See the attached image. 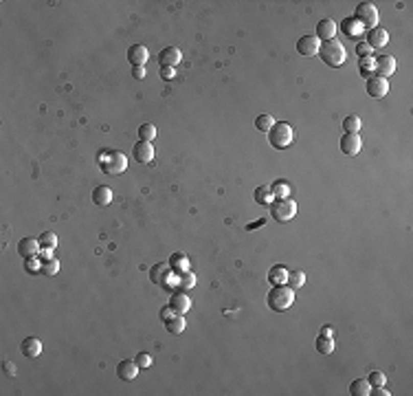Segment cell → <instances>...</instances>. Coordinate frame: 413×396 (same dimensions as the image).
Wrapping results in <instances>:
<instances>
[{
    "label": "cell",
    "mask_w": 413,
    "mask_h": 396,
    "mask_svg": "<svg viewBox=\"0 0 413 396\" xmlns=\"http://www.w3.org/2000/svg\"><path fill=\"white\" fill-rule=\"evenodd\" d=\"M266 304L270 311H277V313H284L294 304V289H290L288 284H277L268 291V297H266Z\"/></svg>",
    "instance_id": "obj_1"
},
{
    "label": "cell",
    "mask_w": 413,
    "mask_h": 396,
    "mask_svg": "<svg viewBox=\"0 0 413 396\" xmlns=\"http://www.w3.org/2000/svg\"><path fill=\"white\" fill-rule=\"evenodd\" d=\"M99 167L106 174L117 176V174L125 172V167H128V157H125L123 152H117V150H103V152H99Z\"/></svg>",
    "instance_id": "obj_2"
},
{
    "label": "cell",
    "mask_w": 413,
    "mask_h": 396,
    "mask_svg": "<svg viewBox=\"0 0 413 396\" xmlns=\"http://www.w3.org/2000/svg\"><path fill=\"white\" fill-rule=\"evenodd\" d=\"M316 55H319L328 66H341L345 60H348V51H345V47L338 40L323 42L321 47H319V53H316Z\"/></svg>",
    "instance_id": "obj_3"
},
{
    "label": "cell",
    "mask_w": 413,
    "mask_h": 396,
    "mask_svg": "<svg viewBox=\"0 0 413 396\" xmlns=\"http://www.w3.org/2000/svg\"><path fill=\"white\" fill-rule=\"evenodd\" d=\"M294 141V128L286 121H279L275 123L270 130H268V143L277 150H284Z\"/></svg>",
    "instance_id": "obj_4"
},
{
    "label": "cell",
    "mask_w": 413,
    "mask_h": 396,
    "mask_svg": "<svg viewBox=\"0 0 413 396\" xmlns=\"http://www.w3.org/2000/svg\"><path fill=\"white\" fill-rule=\"evenodd\" d=\"M270 216L277 223H288V220L297 216V203L292 198H277V201L270 203Z\"/></svg>",
    "instance_id": "obj_5"
},
{
    "label": "cell",
    "mask_w": 413,
    "mask_h": 396,
    "mask_svg": "<svg viewBox=\"0 0 413 396\" xmlns=\"http://www.w3.org/2000/svg\"><path fill=\"white\" fill-rule=\"evenodd\" d=\"M150 280L156 286H163V289H174L176 273H174V269L169 267V262H158L150 269Z\"/></svg>",
    "instance_id": "obj_6"
},
{
    "label": "cell",
    "mask_w": 413,
    "mask_h": 396,
    "mask_svg": "<svg viewBox=\"0 0 413 396\" xmlns=\"http://www.w3.org/2000/svg\"><path fill=\"white\" fill-rule=\"evenodd\" d=\"M378 9H376V5H372V3H358L356 5V11H354V20L358 22L363 29H374L376 27V22H378Z\"/></svg>",
    "instance_id": "obj_7"
},
{
    "label": "cell",
    "mask_w": 413,
    "mask_h": 396,
    "mask_svg": "<svg viewBox=\"0 0 413 396\" xmlns=\"http://www.w3.org/2000/svg\"><path fill=\"white\" fill-rule=\"evenodd\" d=\"M363 148V139H360L358 132H345L341 137V152L348 154V157H356Z\"/></svg>",
    "instance_id": "obj_8"
},
{
    "label": "cell",
    "mask_w": 413,
    "mask_h": 396,
    "mask_svg": "<svg viewBox=\"0 0 413 396\" xmlns=\"http://www.w3.org/2000/svg\"><path fill=\"white\" fill-rule=\"evenodd\" d=\"M365 91L370 97H385V95L389 93V82L385 77H378V75H370L365 82Z\"/></svg>",
    "instance_id": "obj_9"
},
{
    "label": "cell",
    "mask_w": 413,
    "mask_h": 396,
    "mask_svg": "<svg viewBox=\"0 0 413 396\" xmlns=\"http://www.w3.org/2000/svg\"><path fill=\"white\" fill-rule=\"evenodd\" d=\"M394 73H396L394 55H378V57H374V75L387 79L389 75H394Z\"/></svg>",
    "instance_id": "obj_10"
},
{
    "label": "cell",
    "mask_w": 413,
    "mask_h": 396,
    "mask_svg": "<svg viewBox=\"0 0 413 396\" xmlns=\"http://www.w3.org/2000/svg\"><path fill=\"white\" fill-rule=\"evenodd\" d=\"M319 40L314 38V35H304V38L297 40V53L304 55V57H312L319 53Z\"/></svg>",
    "instance_id": "obj_11"
},
{
    "label": "cell",
    "mask_w": 413,
    "mask_h": 396,
    "mask_svg": "<svg viewBox=\"0 0 413 396\" xmlns=\"http://www.w3.org/2000/svg\"><path fill=\"white\" fill-rule=\"evenodd\" d=\"M334 35H336V22L332 20V18H323L319 25H316V35L314 38L316 40H323V42H330V40H334Z\"/></svg>",
    "instance_id": "obj_12"
},
{
    "label": "cell",
    "mask_w": 413,
    "mask_h": 396,
    "mask_svg": "<svg viewBox=\"0 0 413 396\" xmlns=\"http://www.w3.org/2000/svg\"><path fill=\"white\" fill-rule=\"evenodd\" d=\"M387 42H389L387 29H382V27L376 25L374 29H370V31H367V44H370L372 49H382Z\"/></svg>",
    "instance_id": "obj_13"
},
{
    "label": "cell",
    "mask_w": 413,
    "mask_h": 396,
    "mask_svg": "<svg viewBox=\"0 0 413 396\" xmlns=\"http://www.w3.org/2000/svg\"><path fill=\"white\" fill-rule=\"evenodd\" d=\"M128 60L132 66H145V62L150 60V51L143 44H132L128 49Z\"/></svg>",
    "instance_id": "obj_14"
},
{
    "label": "cell",
    "mask_w": 413,
    "mask_h": 396,
    "mask_svg": "<svg viewBox=\"0 0 413 396\" xmlns=\"http://www.w3.org/2000/svg\"><path fill=\"white\" fill-rule=\"evenodd\" d=\"M42 251V247H40V242L35 240V238H22L20 242H18V253L22 255V258H35Z\"/></svg>",
    "instance_id": "obj_15"
},
{
    "label": "cell",
    "mask_w": 413,
    "mask_h": 396,
    "mask_svg": "<svg viewBox=\"0 0 413 396\" xmlns=\"http://www.w3.org/2000/svg\"><path fill=\"white\" fill-rule=\"evenodd\" d=\"M180 60H182V53H180V49H176V47H165L158 53L160 66H169V69H174V66L178 64Z\"/></svg>",
    "instance_id": "obj_16"
},
{
    "label": "cell",
    "mask_w": 413,
    "mask_h": 396,
    "mask_svg": "<svg viewBox=\"0 0 413 396\" xmlns=\"http://www.w3.org/2000/svg\"><path fill=\"white\" fill-rule=\"evenodd\" d=\"M169 306H172V311L176 315H185L191 308V299H189L187 293L178 291V293H174V295H172V299H169Z\"/></svg>",
    "instance_id": "obj_17"
},
{
    "label": "cell",
    "mask_w": 413,
    "mask_h": 396,
    "mask_svg": "<svg viewBox=\"0 0 413 396\" xmlns=\"http://www.w3.org/2000/svg\"><path fill=\"white\" fill-rule=\"evenodd\" d=\"M117 374H119V379H123V381H134L136 374H139V363L132 361V359H125V361H121L117 365Z\"/></svg>",
    "instance_id": "obj_18"
},
{
    "label": "cell",
    "mask_w": 413,
    "mask_h": 396,
    "mask_svg": "<svg viewBox=\"0 0 413 396\" xmlns=\"http://www.w3.org/2000/svg\"><path fill=\"white\" fill-rule=\"evenodd\" d=\"M20 350H22V355L25 357L35 359V357H40V352H42V341L38 339V337H27V339H22Z\"/></svg>",
    "instance_id": "obj_19"
},
{
    "label": "cell",
    "mask_w": 413,
    "mask_h": 396,
    "mask_svg": "<svg viewBox=\"0 0 413 396\" xmlns=\"http://www.w3.org/2000/svg\"><path fill=\"white\" fill-rule=\"evenodd\" d=\"M134 157L139 163H150L154 159V145L150 141H139L134 145Z\"/></svg>",
    "instance_id": "obj_20"
},
{
    "label": "cell",
    "mask_w": 413,
    "mask_h": 396,
    "mask_svg": "<svg viewBox=\"0 0 413 396\" xmlns=\"http://www.w3.org/2000/svg\"><path fill=\"white\" fill-rule=\"evenodd\" d=\"M93 203L97 205V207H106V205L112 203V189L108 185H99L93 189Z\"/></svg>",
    "instance_id": "obj_21"
},
{
    "label": "cell",
    "mask_w": 413,
    "mask_h": 396,
    "mask_svg": "<svg viewBox=\"0 0 413 396\" xmlns=\"http://www.w3.org/2000/svg\"><path fill=\"white\" fill-rule=\"evenodd\" d=\"M196 286V275L191 273V271H182V273H178L176 275V284H174V289H178V291H182V293H187V291H191Z\"/></svg>",
    "instance_id": "obj_22"
},
{
    "label": "cell",
    "mask_w": 413,
    "mask_h": 396,
    "mask_svg": "<svg viewBox=\"0 0 413 396\" xmlns=\"http://www.w3.org/2000/svg\"><path fill=\"white\" fill-rule=\"evenodd\" d=\"M169 267L174 269L176 275L182 273V271H189V258L182 251H176V253H172V258H169Z\"/></svg>",
    "instance_id": "obj_23"
},
{
    "label": "cell",
    "mask_w": 413,
    "mask_h": 396,
    "mask_svg": "<svg viewBox=\"0 0 413 396\" xmlns=\"http://www.w3.org/2000/svg\"><path fill=\"white\" fill-rule=\"evenodd\" d=\"M286 277H288V269L282 267V264H275V267L268 271V282H270V286L286 284Z\"/></svg>",
    "instance_id": "obj_24"
},
{
    "label": "cell",
    "mask_w": 413,
    "mask_h": 396,
    "mask_svg": "<svg viewBox=\"0 0 413 396\" xmlns=\"http://www.w3.org/2000/svg\"><path fill=\"white\" fill-rule=\"evenodd\" d=\"M370 390H372V385H370V381L367 379H356V381H352L350 383V394L352 396H370Z\"/></svg>",
    "instance_id": "obj_25"
},
{
    "label": "cell",
    "mask_w": 413,
    "mask_h": 396,
    "mask_svg": "<svg viewBox=\"0 0 413 396\" xmlns=\"http://www.w3.org/2000/svg\"><path fill=\"white\" fill-rule=\"evenodd\" d=\"M286 284H288L290 289H301V286L306 284V273H304L301 269H292V271H288Z\"/></svg>",
    "instance_id": "obj_26"
},
{
    "label": "cell",
    "mask_w": 413,
    "mask_h": 396,
    "mask_svg": "<svg viewBox=\"0 0 413 396\" xmlns=\"http://www.w3.org/2000/svg\"><path fill=\"white\" fill-rule=\"evenodd\" d=\"M316 350H319L321 355L330 357L332 352H334V339H332V335H319V339H316Z\"/></svg>",
    "instance_id": "obj_27"
},
{
    "label": "cell",
    "mask_w": 413,
    "mask_h": 396,
    "mask_svg": "<svg viewBox=\"0 0 413 396\" xmlns=\"http://www.w3.org/2000/svg\"><path fill=\"white\" fill-rule=\"evenodd\" d=\"M185 317L182 315H174L169 321H165V328H167V333H172V335H180L182 330H185Z\"/></svg>",
    "instance_id": "obj_28"
},
{
    "label": "cell",
    "mask_w": 413,
    "mask_h": 396,
    "mask_svg": "<svg viewBox=\"0 0 413 396\" xmlns=\"http://www.w3.org/2000/svg\"><path fill=\"white\" fill-rule=\"evenodd\" d=\"M270 192H272V196H275V198H288V196H290V185H288V181H284V179L275 181V183L270 185Z\"/></svg>",
    "instance_id": "obj_29"
},
{
    "label": "cell",
    "mask_w": 413,
    "mask_h": 396,
    "mask_svg": "<svg viewBox=\"0 0 413 396\" xmlns=\"http://www.w3.org/2000/svg\"><path fill=\"white\" fill-rule=\"evenodd\" d=\"M341 29H343V31L348 33V35H352V38H356V35H360V33L365 31V29L360 27L354 18H345V20H343V25H341Z\"/></svg>",
    "instance_id": "obj_30"
},
{
    "label": "cell",
    "mask_w": 413,
    "mask_h": 396,
    "mask_svg": "<svg viewBox=\"0 0 413 396\" xmlns=\"http://www.w3.org/2000/svg\"><path fill=\"white\" fill-rule=\"evenodd\" d=\"M272 192H270V187H266V185H262V187H257L255 189V203H260V205H270L272 203Z\"/></svg>",
    "instance_id": "obj_31"
},
{
    "label": "cell",
    "mask_w": 413,
    "mask_h": 396,
    "mask_svg": "<svg viewBox=\"0 0 413 396\" xmlns=\"http://www.w3.org/2000/svg\"><path fill=\"white\" fill-rule=\"evenodd\" d=\"M360 126H363V121H360L358 115H350V117H345V121H343V130L345 132H358Z\"/></svg>",
    "instance_id": "obj_32"
},
{
    "label": "cell",
    "mask_w": 413,
    "mask_h": 396,
    "mask_svg": "<svg viewBox=\"0 0 413 396\" xmlns=\"http://www.w3.org/2000/svg\"><path fill=\"white\" fill-rule=\"evenodd\" d=\"M38 242H40L42 249H55L57 247V236L55 233H51V231H44V233H40Z\"/></svg>",
    "instance_id": "obj_33"
},
{
    "label": "cell",
    "mask_w": 413,
    "mask_h": 396,
    "mask_svg": "<svg viewBox=\"0 0 413 396\" xmlns=\"http://www.w3.org/2000/svg\"><path fill=\"white\" fill-rule=\"evenodd\" d=\"M272 126H275V119H272L270 115H260L255 119V128L260 130V132H268Z\"/></svg>",
    "instance_id": "obj_34"
},
{
    "label": "cell",
    "mask_w": 413,
    "mask_h": 396,
    "mask_svg": "<svg viewBox=\"0 0 413 396\" xmlns=\"http://www.w3.org/2000/svg\"><path fill=\"white\" fill-rule=\"evenodd\" d=\"M139 137H141V141H154V137H156V128H154V123H143L141 128H139Z\"/></svg>",
    "instance_id": "obj_35"
},
{
    "label": "cell",
    "mask_w": 413,
    "mask_h": 396,
    "mask_svg": "<svg viewBox=\"0 0 413 396\" xmlns=\"http://www.w3.org/2000/svg\"><path fill=\"white\" fill-rule=\"evenodd\" d=\"M57 271H60V262H57L55 258H51V260H47V262H42L40 273H44V275H55Z\"/></svg>",
    "instance_id": "obj_36"
},
{
    "label": "cell",
    "mask_w": 413,
    "mask_h": 396,
    "mask_svg": "<svg viewBox=\"0 0 413 396\" xmlns=\"http://www.w3.org/2000/svg\"><path fill=\"white\" fill-rule=\"evenodd\" d=\"M367 381H370V385L372 387H380V385H385V381H387V377L382 374L380 370H374L370 377H367Z\"/></svg>",
    "instance_id": "obj_37"
},
{
    "label": "cell",
    "mask_w": 413,
    "mask_h": 396,
    "mask_svg": "<svg viewBox=\"0 0 413 396\" xmlns=\"http://www.w3.org/2000/svg\"><path fill=\"white\" fill-rule=\"evenodd\" d=\"M358 69H360V73H363V77L370 75V71H374V57L372 55L360 57V60H358Z\"/></svg>",
    "instance_id": "obj_38"
},
{
    "label": "cell",
    "mask_w": 413,
    "mask_h": 396,
    "mask_svg": "<svg viewBox=\"0 0 413 396\" xmlns=\"http://www.w3.org/2000/svg\"><path fill=\"white\" fill-rule=\"evenodd\" d=\"M40 269H42V260H38V255H35V258H27L25 260V271H27V273H38Z\"/></svg>",
    "instance_id": "obj_39"
},
{
    "label": "cell",
    "mask_w": 413,
    "mask_h": 396,
    "mask_svg": "<svg viewBox=\"0 0 413 396\" xmlns=\"http://www.w3.org/2000/svg\"><path fill=\"white\" fill-rule=\"evenodd\" d=\"M134 361L139 363V368H150V365H152V357L147 355V352H139Z\"/></svg>",
    "instance_id": "obj_40"
},
{
    "label": "cell",
    "mask_w": 413,
    "mask_h": 396,
    "mask_svg": "<svg viewBox=\"0 0 413 396\" xmlns=\"http://www.w3.org/2000/svg\"><path fill=\"white\" fill-rule=\"evenodd\" d=\"M356 53H358V57H367L372 53V47L367 42H358L356 44Z\"/></svg>",
    "instance_id": "obj_41"
},
{
    "label": "cell",
    "mask_w": 413,
    "mask_h": 396,
    "mask_svg": "<svg viewBox=\"0 0 413 396\" xmlns=\"http://www.w3.org/2000/svg\"><path fill=\"white\" fill-rule=\"evenodd\" d=\"M158 315H160V319H163V321H169V319H172L176 313L172 311V306L167 304V306H163V308H160V313H158Z\"/></svg>",
    "instance_id": "obj_42"
},
{
    "label": "cell",
    "mask_w": 413,
    "mask_h": 396,
    "mask_svg": "<svg viewBox=\"0 0 413 396\" xmlns=\"http://www.w3.org/2000/svg\"><path fill=\"white\" fill-rule=\"evenodd\" d=\"M160 77H163L165 82H169V79H174V77H176V69H169V66H163V69H160Z\"/></svg>",
    "instance_id": "obj_43"
},
{
    "label": "cell",
    "mask_w": 413,
    "mask_h": 396,
    "mask_svg": "<svg viewBox=\"0 0 413 396\" xmlns=\"http://www.w3.org/2000/svg\"><path fill=\"white\" fill-rule=\"evenodd\" d=\"M132 77H134V79H143L145 77V66H132Z\"/></svg>",
    "instance_id": "obj_44"
},
{
    "label": "cell",
    "mask_w": 413,
    "mask_h": 396,
    "mask_svg": "<svg viewBox=\"0 0 413 396\" xmlns=\"http://www.w3.org/2000/svg\"><path fill=\"white\" fill-rule=\"evenodd\" d=\"M3 370H5L7 377H13V374H16V365H13V361H5L3 363Z\"/></svg>",
    "instance_id": "obj_45"
},
{
    "label": "cell",
    "mask_w": 413,
    "mask_h": 396,
    "mask_svg": "<svg viewBox=\"0 0 413 396\" xmlns=\"http://www.w3.org/2000/svg\"><path fill=\"white\" fill-rule=\"evenodd\" d=\"M392 392L389 390H385V385H380V387H374V390H370V396H389Z\"/></svg>",
    "instance_id": "obj_46"
},
{
    "label": "cell",
    "mask_w": 413,
    "mask_h": 396,
    "mask_svg": "<svg viewBox=\"0 0 413 396\" xmlns=\"http://www.w3.org/2000/svg\"><path fill=\"white\" fill-rule=\"evenodd\" d=\"M40 258H42V262H47V260H51V258H53V249H42Z\"/></svg>",
    "instance_id": "obj_47"
},
{
    "label": "cell",
    "mask_w": 413,
    "mask_h": 396,
    "mask_svg": "<svg viewBox=\"0 0 413 396\" xmlns=\"http://www.w3.org/2000/svg\"><path fill=\"white\" fill-rule=\"evenodd\" d=\"M321 335H334V330H332L330 326H323L321 328Z\"/></svg>",
    "instance_id": "obj_48"
},
{
    "label": "cell",
    "mask_w": 413,
    "mask_h": 396,
    "mask_svg": "<svg viewBox=\"0 0 413 396\" xmlns=\"http://www.w3.org/2000/svg\"><path fill=\"white\" fill-rule=\"evenodd\" d=\"M264 225V220H260V223H253V225H248V229H253V227H262Z\"/></svg>",
    "instance_id": "obj_49"
}]
</instances>
